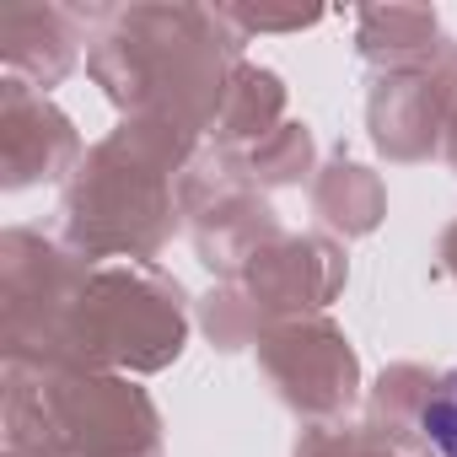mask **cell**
<instances>
[{
  "mask_svg": "<svg viewBox=\"0 0 457 457\" xmlns=\"http://www.w3.org/2000/svg\"><path fill=\"white\" fill-rule=\"evenodd\" d=\"M420 425H425V436H430V446H436L441 457H457V371L425 398Z\"/></svg>",
  "mask_w": 457,
  "mask_h": 457,
  "instance_id": "obj_1",
  "label": "cell"
}]
</instances>
